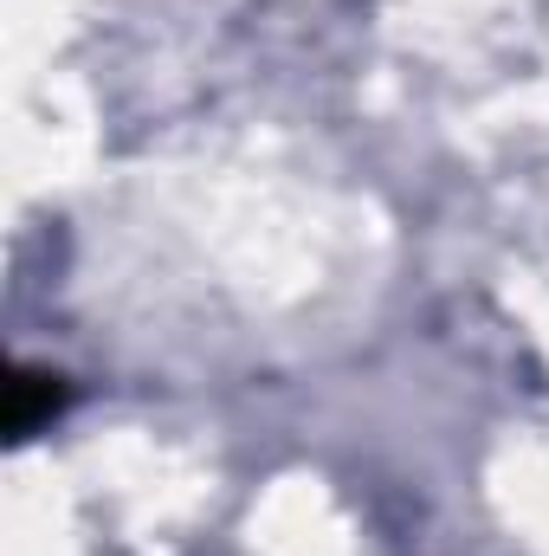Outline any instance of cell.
Returning <instances> with one entry per match:
<instances>
[{
    "mask_svg": "<svg viewBox=\"0 0 549 556\" xmlns=\"http://www.w3.org/2000/svg\"><path fill=\"white\" fill-rule=\"evenodd\" d=\"M65 402H72L65 376H52V369H13V382H7V440H33L39 427L59 420Z\"/></svg>",
    "mask_w": 549,
    "mask_h": 556,
    "instance_id": "1",
    "label": "cell"
}]
</instances>
